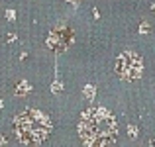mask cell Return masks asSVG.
Instances as JSON below:
<instances>
[{"mask_svg":"<svg viewBox=\"0 0 155 147\" xmlns=\"http://www.w3.org/2000/svg\"><path fill=\"white\" fill-rule=\"evenodd\" d=\"M14 133L24 145H41L51 136V120L39 110H24L14 120Z\"/></svg>","mask_w":155,"mask_h":147,"instance_id":"7a4b0ae2","label":"cell"},{"mask_svg":"<svg viewBox=\"0 0 155 147\" xmlns=\"http://www.w3.org/2000/svg\"><path fill=\"white\" fill-rule=\"evenodd\" d=\"M114 69H116V75L120 77L122 80L134 83V80H137L141 77V73H143V61H141V57L137 55V53L126 51V53H122V55H118Z\"/></svg>","mask_w":155,"mask_h":147,"instance_id":"3957f363","label":"cell"},{"mask_svg":"<svg viewBox=\"0 0 155 147\" xmlns=\"http://www.w3.org/2000/svg\"><path fill=\"white\" fill-rule=\"evenodd\" d=\"M153 10H155V4H153Z\"/></svg>","mask_w":155,"mask_h":147,"instance_id":"ba28073f","label":"cell"},{"mask_svg":"<svg viewBox=\"0 0 155 147\" xmlns=\"http://www.w3.org/2000/svg\"><path fill=\"white\" fill-rule=\"evenodd\" d=\"M28 88H30V84H28V83H22V87H20V88H18L16 92H18V94H24V92H26Z\"/></svg>","mask_w":155,"mask_h":147,"instance_id":"8992f818","label":"cell"},{"mask_svg":"<svg viewBox=\"0 0 155 147\" xmlns=\"http://www.w3.org/2000/svg\"><path fill=\"white\" fill-rule=\"evenodd\" d=\"M67 2H79V0H67Z\"/></svg>","mask_w":155,"mask_h":147,"instance_id":"52a82bcc","label":"cell"},{"mask_svg":"<svg viewBox=\"0 0 155 147\" xmlns=\"http://www.w3.org/2000/svg\"><path fill=\"white\" fill-rule=\"evenodd\" d=\"M84 96H87V98H94V87L88 84V87L84 88Z\"/></svg>","mask_w":155,"mask_h":147,"instance_id":"5b68a950","label":"cell"},{"mask_svg":"<svg viewBox=\"0 0 155 147\" xmlns=\"http://www.w3.org/2000/svg\"><path fill=\"white\" fill-rule=\"evenodd\" d=\"M73 39H75L73 30L67 26V24L61 22L59 26H55L51 30L49 38H47V47H49L51 51H55V53H63L65 49L73 43Z\"/></svg>","mask_w":155,"mask_h":147,"instance_id":"277c9868","label":"cell"},{"mask_svg":"<svg viewBox=\"0 0 155 147\" xmlns=\"http://www.w3.org/2000/svg\"><path fill=\"white\" fill-rule=\"evenodd\" d=\"M81 139L88 147L112 145L118 139V124L114 116L104 108H91L81 116L77 126Z\"/></svg>","mask_w":155,"mask_h":147,"instance_id":"6da1fadb","label":"cell"}]
</instances>
